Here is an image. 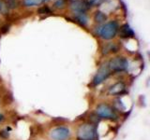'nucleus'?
<instances>
[{
    "label": "nucleus",
    "mask_w": 150,
    "mask_h": 140,
    "mask_svg": "<svg viewBox=\"0 0 150 140\" xmlns=\"http://www.w3.org/2000/svg\"><path fill=\"white\" fill-rule=\"evenodd\" d=\"M128 65H129L128 60L125 57H122V56L112 58L109 62V64H108V66H109L110 70L114 72L124 71V70L128 68Z\"/></svg>",
    "instance_id": "nucleus-4"
},
{
    "label": "nucleus",
    "mask_w": 150,
    "mask_h": 140,
    "mask_svg": "<svg viewBox=\"0 0 150 140\" xmlns=\"http://www.w3.org/2000/svg\"><path fill=\"white\" fill-rule=\"evenodd\" d=\"M117 48L112 44H110L105 47L104 49V51H103V53H108V52H112V51H116Z\"/></svg>",
    "instance_id": "nucleus-13"
},
{
    "label": "nucleus",
    "mask_w": 150,
    "mask_h": 140,
    "mask_svg": "<svg viewBox=\"0 0 150 140\" xmlns=\"http://www.w3.org/2000/svg\"><path fill=\"white\" fill-rule=\"evenodd\" d=\"M111 70L108 66V64H103L100 67V69L98 70L96 75L94 76L93 78V84L94 85H100V83H102L105 79L110 76Z\"/></svg>",
    "instance_id": "nucleus-5"
},
{
    "label": "nucleus",
    "mask_w": 150,
    "mask_h": 140,
    "mask_svg": "<svg viewBox=\"0 0 150 140\" xmlns=\"http://www.w3.org/2000/svg\"><path fill=\"white\" fill-rule=\"evenodd\" d=\"M97 137V130L95 125L84 123L80 125L77 130L78 140H95Z\"/></svg>",
    "instance_id": "nucleus-1"
},
{
    "label": "nucleus",
    "mask_w": 150,
    "mask_h": 140,
    "mask_svg": "<svg viewBox=\"0 0 150 140\" xmlns=\"http://www.w3.org/2000/svg\"><path fill=\"white\" fill-rule=\"evenodd\" d=\"M39 12L41 13V14H43V13H50L51 10H50V9H49L48 8H47V7H43V8H41L40 9Z\"/></svg>",
    "instance_id": "nucleus-16"
},
{
    "label": "nucleus",
    "mask_w": 150,
    "mask_h": 140,
    "mask_svg": "<svg viewBox=\"0 0 150 140\" xmlns=\"http://www.w3.org/2000/svg\"><path fill=\"white\" fill-rule=\"evenodd\" d=\"M104 1L105 0H87V3L89 4V6H100Z\"/></svg>",
    "instance_id": "nucleus-14"
},
{
    "label": "nucleus",
    "mask_w": 150,
    "mask_h": 140,
    "mask_svg": "<svg viewBox=\"0 0 150 140\" xmlns=\"http://www.w3.org/2000/svg\"><path fill=\"white\" fill-rule=\"evenodd\" d=\"M96 112L97 115L102 119L115 120L117 118V115L115 109L108 104H105V103H101V104L98 105L96 108Z\"/></svg>",
    "instance_id": "nucleus-3"
},
{
    "label": "nucleus",
    "mask_w": 150,
    "mask_h": 140,
    "mask_svg": "<svg viewBox=\"0 0 150 140\" xmlns=\"http://www.w3.org/2000/svg\"><path fill=\"white\" fill-rule=\"evenodd\" d=\"M89 8H90L89 4L87 3V1H84V0H76V1H73L71 5H70L71 10L76 14L84 13Z\"/></svg>",
    "instance_id": "nucleus-7"
},
{
    "label": "nucleus",
    "mask_w": 150,
    "mask_h": 140,
    "mask_svg": "<svg viewBox=\"0 0 150 140\" xmlns=\"http://www.w3.org/2000/svg\"><path fill=\"white\" fill-rule=\"evenodd\" d=\"M43 1H46V2H48V1H50V0H43Z\"/></svg>",
    "instance_id": "nucleus-18"
},
{
    "label": "nucleus",
    "mask_w": 150,
    "mask_h": 140,
    "mask_svg": "<svg viewBox=\"0 0 150 140\" xmlns=\"http://www.w3.org/2000/svg\"><path fill=\"white\" fill-rule=\"evenodd\" d=\"M120 36L122 37H126V38H128V37H132L134 36V32L129 27V24H124L120 28Z\"/></svg>",
    "instance_id": "nucleus-9"
},
{
    "label": "nucleus",
    "mask_w": 150,
    "mask_h": 140,
    "mask_svg": "<svg viewBox=\"0 0 150 140\" xmlns=\"http://www.w3.org/2000/svg\"><path fill=\"white\" fill-rule=\"evenodd\" d=\"M54 6H55V8H63L64 6H65V1H64V0H57V1L55 2Z\"/></svg>",
    "instance_id": "nucleus-15"
},
{
    "label": "nucleus",
    "mask_w": 150,
    "mask_h": 140,
    "mask_svg": "<svg viewBox=\"0 0 150 140\" xmlns=\"http://www.w3.org/2000/svg\"><path fill=\"white\" fill-rule=\"evenodd\" d=\"M107 16L105 15L104 13L101 11H97L95 14V21L97 22H103L104 21H106Z\"/></svg>",
    "instance_id": "nucleus-12"
},
{
    "label": "nucleus",
    "mask_w": 150,
    "mask_h": 140,
    "mask_svg": "<svg viewBox=\"0 0 150 140\" xmlns=\"http://www.w3.org/2000/svg\"><path fill=\"white\" fill-rule=\"evenodd\" d=\"M3 119H4V117H3V115L2 114H0V123L3 120Z\"/></svg>",
    "instance_id": "nucleus-17"
},
{
    "label": "nucleus",
    "mask_w": 150,
    "mask_h": 140,
    "mask_svg": "<svg viewBox=\"0 0 150 140\" xmlns=\"http://www.w3.org/2000/svg\"><path fill=\"white\" fill-rule=\"evenodd\" d=\"M70 136V131L67 127H57L51 131L50 137L53 140H68Z\"/></svg>",
    "instance_id": "nucleus-6"
},
{
    "label": "nucleus",
    "mask_w": 150,
    "mask_h": 140,
    "mask_svg": "<svg viewBox=\"0 0 150 140\" xmlns=\"http://www.w3.org/2000/svg\"><path fill=\"white\" fill-rule=\"evenodd\" d=\"M125 91H126L125 84L123 82H117L109 88L108 92H109L110 95H119L121 93H123Z\"/></svg>",
    "instance_id": "nucleus-8"
},
{
    "label": "nucleus",
    "mask_w": 150,
    "mask_h": 140,
    "mask_svg": "<svg viewBox=\"0 0 150 140\" xmlns=\"http://www.w3.org/2000/svg\"><path fill=\"white\" fill-rule=\"evenodd\" d=\"M43 0H23V5L25 7H34L40 5Z\"/></svg>",
    "instance_id": "nucleus-10"
},
{
    "label": "nucleus",
    "mask_w": 150,
    "mask_h": 140,
    "mask_svg": "<svg viewBox=\"0 0 150 140\" xmlns=\"http://www.w3.org/2000/svg\"><path fill=\"white\" fill-rule=\"evenodd\" d=\"M76 21L81 23L82 25H86L87 23L88 19L84 13H80V14H77L76 15Z\"/></svg>",
    "instance_id": "nucleus-11"
},
{
    "label": "nucleus",
    "mask_w": 150,
    "mask_h": 140,
    "mask_svg": "<svg viewBox=\"0 0 150 140\" xmlns=\"http://www.w3.org/2000/svg\"><path fill=\"white\" fill-rule=\"evenodd\" d=\"M117 31H118V24H117V22H110L101 27L100 31V36L103 39L110 40L116 36Z\"/></svg>",
    "instance_id": "nucleus-2"
}]
</instances>
